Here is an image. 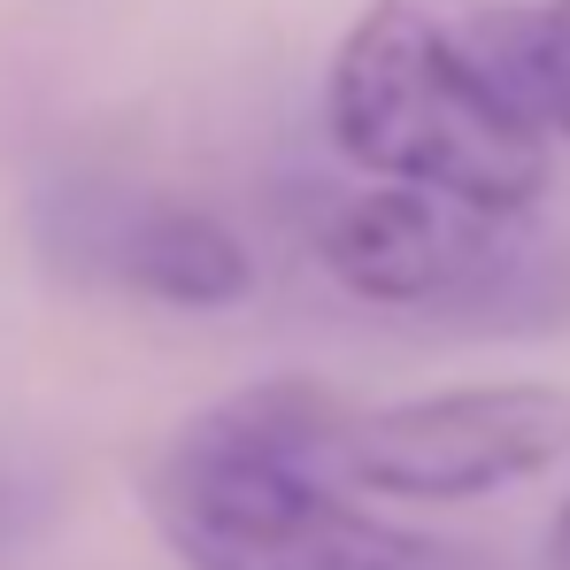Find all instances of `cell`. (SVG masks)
I'll return each instance as SVG.
<instances>
[{
  "instance_id": "cell-1",
  "label": "cell",
  "mask_w": 570,
  "mask_h": 570,
  "mask_svg": "<svg viewBox=\"0 0 570 570\" xmlns=\"http://www.w3.org/2000/svg\"><path fill=\"white\" fill-rule=\"evenodd\" d=\"M340 424L316 379L239 385L186 416L147 463V517L178 570H501L471 540L363 509L332 471Z\"/></svg>"
},
{
  "instance_id": "cell-2",
  "label": "cell",
  "mask_w": 570,
  "mask_h": 570,
  "mask_svg": "<svg viewBox=\"0 0 570 570\" xmlns=\"http://www.w3.org/2000/svg\"><path fill=\"white\" fill-rule=\"evenodd\" d=\"M324 131L347 170L463 200L478 216H532L556 178V139L517 116L455 23L416 0H371L340 31L324 70Z\"/></svg>"
},
{
  "instance_id": "cell-3",
  "label": "cell",
  "mask_w": 570,
  "mask_h": 570,
  "mask_svg": "<svg viewBox=\"0 0 570 570\" xmlns=\"http://www.w3.org/2000/svg\"><path fill=\"white\" fill-rule=\"evenodd\" d=\"M570 455V393L563 385H455L416 393L340 424L332 471L379 501H485L501 485L556 471Z\"/></svg>"
},
{
  "instance_id": "cell-4",
  "label": "cell",
  "mask_w": 570,
  "mask_h": 570,
  "mask_svg": "<svg viewBox=\"0 0 570 570\" xmlns=\"http://www.w3.org/2000/svg\"><path fill=\"white\" fill-rule=\"evenodd\" d=\"M509 224L517 216H478L463 200L371 178L363 193L324 208L316 263L371 308H409L424 324H448Z\"/></svg>"
},
{
  "instance_id": "cell-5",
  "label": "cell",
  "mask_w": 570,
  "mask_h": 570,
  "mask_svg": "<svg viewBox=\"0 0 570 570\" xmlns=\"http://www.w3.org/2000/svg\"><path fill=\"white\" fill-rule=\"evenodd\" d=\"M55 255H70L78 271H108L116 285L163 301V308H239L255 293V255L247 239L170 193H70V232L47 239Z\"/></svg>"
},
{
  "instance_id": "cell-6",
  "label": "cell",
  "mask_w": 570,
  "mask_h": 570,
  "mask_svg": "<svg viewBox=\"0 0 570 570\" xmlns=\"http://www.w3.org/2000/svg\"><path fill=\"white\" fill-rule=\"evenodd\" d=\"M455 39L517 116L570 139V0H485L455 23Z\"/></svg>"
},
{
  "instance_id": "cell-7",
  "label": "cell",
  "mask_w": 570,
  "mask_h": 570,
  "mask_svg": "<svg viewBox=\"0 0 570 570\" xmlns=\"http://www.w3.org/2000/svg\"><path fill=\"white\" fill-rule=\"evenodd\" d=\"M440 332H471V340L570 332V239L563 232H532V216H517Z\"/></svg>"
},
{
  "instance_id": "cell-8",
  "label": "cell",
  "mask_w": 570,
  "mask_h": 570,
  "mask_svg": "<svg viewBox=\"0 0 570 570\" xmlns=\"http://www.w3.org/2000/svg\"><path fill=\"white\" fill-rule=\"evenodd\" d=\"M540 563H548V570H570V501L556 509V524H548V548H540Z\"/></svg>"
}]
</instances>
